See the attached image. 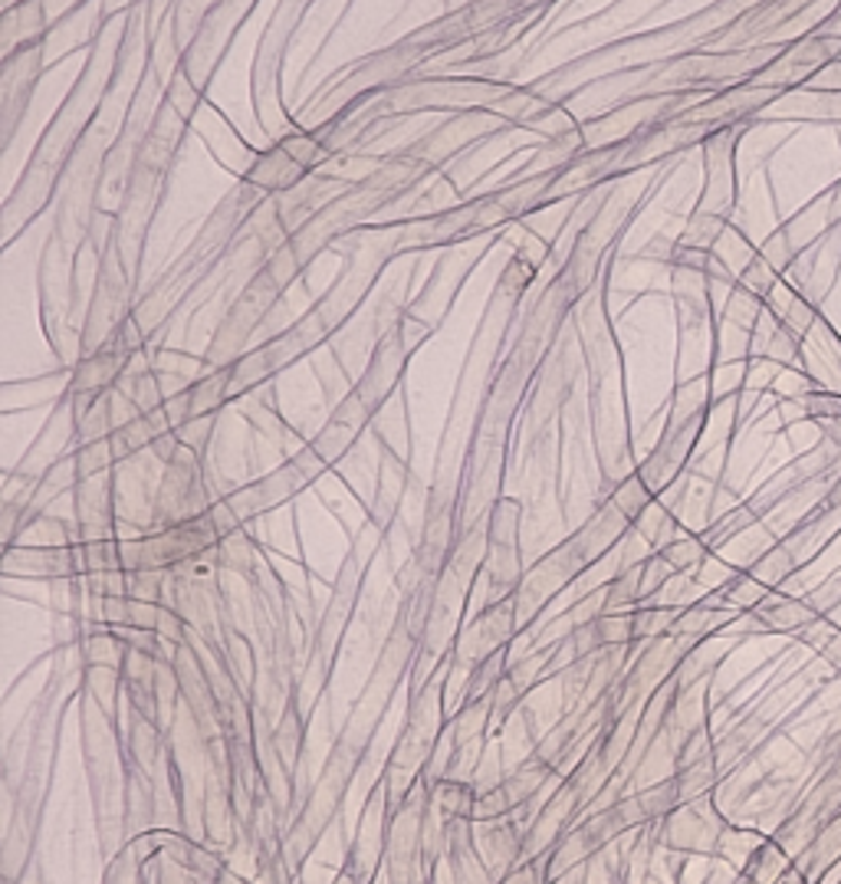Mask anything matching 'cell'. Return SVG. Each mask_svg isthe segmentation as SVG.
<instances>
[{
  "instance_id": "obj_2",
  "label": "cell",
  "mask_w": 841,
  "mask_h": 884,
  "mask_svg": "<svg viewBox=\"0 0 841 884\" xmlns=\"http://www.w3.org/2000/svg\"><path fill=\"white\" fill-rule=\"evenodd\" d=\"M50 34L47 0H21L0 14V56H11L21 47L40 43Z\"/></svg>"
},
{
  "instance_id": "obj_9",
  "label": "cell",
  "mask_w": 841,
  "mask_h": 884,
  "mask_svg": "<svg viewBox=\"0 0 841 884\" xmlns=\"http://www.w3.org/2000/svg\"><path fill=\"white\" fill-rule=\"evenodd\" d=\"M158 635H162V638H168V641H175V644H181V641H184V618H181L175 608H168V605H162Z\"/></svg>"
},
{
  "instance_id": "obj_7",
  "label": "cell",
  "mask_w": 841,
  "mask_h": 884,
  "mask_svg": "<svg viewBox=\"0 0 841 884\" xmlns=\"http://www.w3.org/2000/svg\"><path fill=\"white\" fill-rule=\"evenodd\" d=\"M513 809H517V803H513V796H510L507 783H497L494 790H487V793H480V796H476L473 819H484V822H490V819H504V816H510Z\"/></svg>"
},
{
  "instance_id": "obj_6",
  "label": "cell",
  "mask_w": 841,
  "mask_h": 884,
  "mask_svg": "<svg viewBox=\"0 0 841 884\" xmlns=\"http://www.w3.org/2000/svg\"><path fill=\"white\" fill-rule=\"evenodd\" d=\"M661 556H664L677 573L693 569V566H700V563L706 560V539L680 536V539H674V542H667V546L661 549Z\"/></svg>"
},
{
  "instance_id": "obj_10",
  "label": "cell",
  "mask_w": 841,
  "mask_h": 884,
  "mask_svg": "<svg viewBox=\"0 0 841 884\" xmlns=\"http://www.w3.org/2000/svg\"><path fill=\"white\" fill-rule=\"evenodd\" d=\"M779 884H808V877L802 874V868H789Z\"/></svg>"
},
{
  "instance_id": "obj_4",
  "label": "cell",
  "mask_w": 841,
  "mask_h": 884,
  "mask_svg": "<svg viewBox=\"0 0 841 884\" xmlns=\"http://www.w3.org/2000/svg\"><path fill=\"white\" fill-rule=\"evenodd\" d=\"M73 464H76L79 481H89V477L109 474V471H112V464H118L115 448H112V434H109V437H99V440H86V445H76V451H73Z\"/></svg>"
},
{
  "instance_id": "obj_11",
  "label": "cell",
  "mask_w": 841,
  "mask_h": 884,
  "mask_svg": "<svg viewBox=\"0 0 841 884\" xmlns=\"http://www.w3.org/2000/svg\"><path fill=\"white\" fill-rule=\"evenodd\" d=\"M14 4H21V0H4V11H8V8H14Z\"/></svg>"
},
{
  "instance_id": "obj_3",
  "label": "cell",
  "mask_w": 841,
  "mask_h": 884,
  "mask_svg": "<svg viewBox=\"0 0 841 884\" xmlns=\"http://www.w3.org/2000/svg\"><path fill=\"white\" fill-rule=\"evenodd\" d=\"M821 612L805 599H763L756 608H750V618L763 625L766 631H795L805 628Z\"/></svg>"
},
{
  "instance_id": "obj_5",
  "label": "cell",
  "mask_w": 841,
  "mask_h": 884,
  "mask_svg": "<svg viewBox=\"0 0 841 884\" xmlns=\"http://www.w3.org/2000/svg\"><path fill=\"white\" fill-rule=\"evenodd\" d=\"M437 803H441V809H444L447 819H470V816H473V806H476V793H473V786H467V783L441 780V783H437Z\"/></svg>"
},
{
  "instance_id": "obj_1",
  "label": "cell",
  "mask_w": 841,
  "mask_h": 884,
  "mask_svg": "<svg viewBox=\"0 0 841 884\" xmlns=\"http://www.w3.org/2000/svg\"><path fill=\"white\" fill-rule=\"evenodd\" d=\"M47 69V40L14 50L0 63V129H4V149L14 142L21 119L27 116V105L34 89Z\"/></svg>"
},
{
  "instance_id": "obj_8",
  "label": "cell",
  "mask_w": 841,
  "mask_h": 884,
  "mask_svg": "<svg viewBox=\"0 0 841 884\" xmlns=\"http://www.w3.org/2000/svg\"><path fill=\"white\" fill-rule=\"evenodd\" d=\"M490 848H494V858L500 861V868H510V861H517L523 851V838L517 835L513 825L504 822V825L490 829Z\"/></svg>"
}]
</instances>
